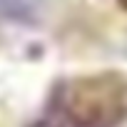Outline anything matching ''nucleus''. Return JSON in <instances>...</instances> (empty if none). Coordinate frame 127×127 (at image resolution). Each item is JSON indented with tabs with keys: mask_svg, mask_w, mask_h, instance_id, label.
Segmentation results:
<instances>
[{
	"mask_svg": "<svg viewBox=\"0 0 127 127\" xmlns=\"http://www.w3.org/2000/svg\"><path fill=\"white\" fill-rule=\"evenodd\" d=\"M120 5H122V10L127 13V0H120Z\"/></svg>",
	"mask_w": 127,
	"mask_h": 127,
	"instance_id": "nucleus-2",
	"label": "nucleus"
},
{
	"mask_svg": "<svg viewBox=\"0 0 127 127\" xmlns=\"http://www.w3.org/2000/svg\"><path fill=\"white\" fill-rule=\"evenodd\" d=\"M127 120V77L85 75L55 87L35 127H120Z\"/></svg>",
	"mask_w": 127,
	"mask_h": 127,
	"instance_id": "nucleus-1",
	"label": "nucleus"
}]
</instances>
